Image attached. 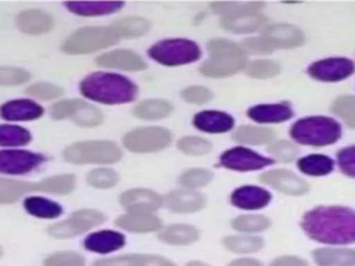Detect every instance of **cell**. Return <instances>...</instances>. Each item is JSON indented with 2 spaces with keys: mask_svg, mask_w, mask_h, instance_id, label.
<instances>
[{
  "mask_svg": "<svg viewBox=\"0 0 355 266\" xmlns=\"http://www.w3.org/2000/svg\"><path fill=\"white\" fill-rule=\"evenodd\" d=\"M111 28L118 37H137L150 29V22L141 17H122L114 21Z\"/></svg>",
  "mask_w": 355,
  "mask_h": 266,
  "instance_id": "obj_32",
  "label": "cell"
},
{
  "mask_svg": "<svg viewBox=\"0 0 355 266\" xmlns=\"http://www.w3.org/2000/svg\"><path fill=\"white\" fill-rule=\"evenodd\" d=\"M308 237L322 244L355 242V211L344 206H318L308 211L301 220Z\"/></svg>",
  "mask_w": 355,
  "mask_h": 266,
  "instance_id": "obj_1",
  "label": "cell"
},
{
  "mask_svg": "<svg viewBox=\"0 0 355 266\" xmlns=\"http://www.w3.org/2000/svg\"><path fill=\"white\" fill-rule=\"evenodd\" d=\"M270 50L295 48L302 46L305 36L302 30L290 24H272L261 35Z\"/></svg>",
  "mask_w": 355,
  "mask_h": 266,
  "instance_id": "obj_13",
  "label": "cell"
},
{
  "mask_svg": "<svg viewBox=\"0 0 355 266\" xmlns=\"http://www.w3.org/2000/svg\"><path fill=\"white\" fill-rule=\"evenodd\" d=\"M261 180L277 191L290 195H302L309 190V186L304 179L286 169L268 170L261 175Z\"/></svg>",
  "mask_w": 355,
  "mask_h": 266,
  "instance_id": "obj_14",
  "label": "cell"
},
{
  "mask_svg": "<svg viewBox=\"0 0 355 266\" xmlns=\"http://www.w3.org/2000/svg\"><path fill=\"white\" fill-rule=\"evenodd\" d=\"M75 188V176L65 173L57 175L44 179L40 183H36V190L51 193V194H68Z\"/></svg>",
  "mask_w": 355,
  "mask_h": 266,
  "instance_id": "obj_39",
  "label": "cell"
},
{
  "mask_svg": "<svg viewBox=\"0 0 355 266\" xmlns=\"http://www.w3.org/2000/svg\"><path fill=\"white\" fill-rule=\"evenodd\" d=\"M245 72L258 79H268L280 72V65L272 60H257L245 66Z\"/></svg>",
  "mask_w": 355,
  "mask_h": 266,
  "instance_id": "obj_46",
  "label": "cell"
},
{
  "mask_svg": "<svg viewBox=\"0 0 355 266\" xmlns=\"http://www.w3.org/2000/svg\"><path fill=\"white\" fill-rule=\"evenodd\" d=\"M43 266H85V259L76 252H57L44 259Z\"/></svg>",
  "mask_w": 355,
  "mask_h": 266,
  "instance_id": "obj_50",
  "label": "cell"
},
{
  "mask_svg": "<svg viewBox=\"0 0 355 266\" xmlns=\"http://www.w3.org/2000/svg\"><path fill=\"white\" fill-rule=\"evenodd\" d=\"M244 47H247L251 51H259V53H269V51H272L262 36L247 39L244 42Z\"/></svg>",
  "mask_w": 355,
  "mask_h": 266,
  "instance_id": "obj_55",
  "label": "cell"
},
{
  "mask_svg": "<svg viewBox=\"0 0 355 266\" xmlns=\"http://www.w3.org/2000/svg\"><path fill=\"white\" fill-rule=\"evenodd\" d=\"M172 104L166 100H144L133 108V114L140 119L157 121L168 116L172 112Z\"/></svg>",
  "mask_w": 355,
  "mask_h": 266,
  "instance_id": "obj_31",
  "label": "cell"
},
{
  "mask_svg": "<svg viewBox=\"0 0 355 266\" xmlns=\"http://www.w3.org/2000/svg\"><path fill=\"white\" fill-rule=\"evenodd\" d=\"M193 125L205 133H225L233 127L234 119L222 111H201L194 115Z\"/></svg>",
  "mask_w": 355,
  "mask_h": 266,
  "instance_id": "obj_21",
  "label": "cell"
},
{
  "mask_svg": "<svg viewBox=\"0 0 355 266\" xmlns=\"http://www.w3.org/2000/svg\"><path fill=\"white\" fill-rule=\"evenodd\" d=\"M121 205L129 212H153L159 208L162 198L146 188L128 190L121 195Z\"/></svg>",
  "mask_w": 355,
  "mask_h": 266,
  "instance_id": "obj_17",
  "label": "cell"
},
{
  "mask_svg": "<svg viewBox=\"0 0 355 266\" xmlns=\"http://www.w3.org/2000/svg\"><path fill=\"white\" fill-rule=\"evenodd\" d=\"M211 180H212V173L208 169H202V168L187 169L179 177V183L189 190L207 186Z\"/></svg>",
  "mask_w": 355,
  "mask_h": 266,
  "instance_id": "obj_44",
  "label": "cell"
},
{
  "mask_svg": "<svg viewBox=\"0 0 355 266\" xmlns=\"http://www.w3.org/2000/svg\"><path fill=\"white\" fill-rule=\"evenodd\" d=\"M247 66V55H211L201 66L200 72L209 78H223Z\"/></svg>",
  "mask_w": 355,
  "mask_h": 266,
  "instance_id": "obj_15",
  "label": "cell"
},
{
  "mask_svg": "<svg viewBox=\"0 0 355 266\" xmlns=\"http://www.w3.org/2000/svg\"><path fill=\"white\" fill-rule=\"evenodd\" d=\"M31 141V133L17 125H0V145L19 147Z\"/></svg>",
  "mask_w": 355,
  "mask_h": 266,
  "instance_id": "obj_40",
  "label": "cell"
},
{
  "mask_svg": "<svg viewBox=\"0 0 355 266\" xmlns=\"http://www.w3.org/2000/svg\"><path fill=\"white\" fill-rule=\"evenodd\" d=\"M33 190H36V183L0 177V204L14 202L25 193H29Z\"/></svg>",
  "mask_w": 355,
  "mask_h": 266,
  "instance_id": "obj_36",
  "label": "cell"
},
{
  "mask_svg": "<svg viewBox=\"0 0 355 266\" xmlns=\"http://www.w3.org/2000/svg\"><path fill=\"white\" fill-rule=\"evenodd\" d=\"M44 158L40 154L24 150L0 151V173L24 175L36 169Z\"/></svg>",
  "mask_w": 355,
  "mask_h": 266,
  "instance_id": "obj_12",
  "label": "cell"
},
{
  "mask_svg": "<svg viewBox=\"0 0 355 266\" xmlns=\"http://www.w3.org/2000/svg\"><path fill=\"white\" fill-rule=\"evenodd\" d=\"M24 208L28 213L43 218V219H55L62 213L61 205L54 201H50L43 197H28L24 201Z\"/></svg>",
  "mask_w": 355,
  "mask_h": 266,
  "instance_id": "obj_34",
  "label": "cell"
},
{
  "mask_svg": "<svg viewBox=\"0 0 355 266\" xmlns=\"http://www.w3.org/2000/svg\"><path fill=\"white\" fill-rule=\"evenodd\" d=\"M43 115V108L32 100H11L0 107V116L6 121H32Z\"/></svg>",
  "mask_w": 355,
  "mask_h": 266,
  "instance_id": "obj_20",
  "label": "cell"
},
{
  "mask_svg": "<svg viewBox=\"0 0 355 266\" xmlns=\"http://www.w3.org/2000/svg\"><path fill=\"white\" fill-rule=\"evenodd\" d=\"M200 231L190 224H172L159 233V238L172 245H186L198 240Z\"/></svg>",
  "mask_w": 355,
  "mask_h": 266,
  "instance_id": "obj_29",
  "label": "cell"
},
{
  "mask_svg": "<svg viewBox=\"0 0 355 266\" xmlns=\"http://www.w3.org/2000/svg\"><path fill=\"white\" fill-rule=\"evenodd\" d=\"M0 254H1V251H0Z\"/></svg>",
  "mask_w": 355,
  "mask_h": 266,
  "instance_id": "obj_59",
  "label": "cell"
},
{
  "mask_svg": "<svg viewBox=\"0 0 355 266\" xmlns=\"http://www.w3.org/2000/svg\"><path fill=\"white\" fill-rule=\"evenodd\" d=\"M229 266H262V263L254 258H239L232 260Z\"/></svg>",
  "mask_w": 355,
  "mask_h": 266,
  "instance_id": "obj_56",
  "label": "cell"
},
{
  "mask_svg": "<svg viewBox=\"0 0 355 266\" xmlns=\"http://www.w3.org/2000/svg\"><path fill=\"white\" fill-rule=\"evenodd\" d=\"M219 163L226 169L248 172L258 170L268 165H272L273 159L262 157L258 152L245 147H233L220 155Z\"/></svg>",
  "mask_w": 355,
  "mask_h": 266,
  "instance_id": "obj_10",
  "label": "cell"
},
{
  "mask_svg": "<svg viewBox=\"0 0 355 266\" xmlns=\"http://www.w3.org/2000/svg\"><path fill=\"white\" fill-rule=\"evenodd\" d=\"M298 169L309 176H324L333 172L334 162L327 155L322 154H311L306 155L297 162Z\"/></svg>",
  "mask_w": 355,
  "mask_h": 266,
  "instance_id": "obj_33",
  "label": "cell"
},
{
  "mask_svg": "<svg viewBox=\"0 0 355 266\" xmlns=\"http://www.w3.org/2000/svg\"><path fill=\"white\" fill-rule=\"evenodd\" d=\"M118 35L111 26H86L75 30L62 44V50L68 54H87L118 42Z\"/></svg>",
  "mask_w": 355,
  "mask_h": 266,
  "instance_id": "obj_5",
  "label": "cell"
},
{
  "mask_svg": "<svg viewBox=\"0 0 355 266\" xmlns=\"http://www.w3.org/2000/svg\"><path fill=\"white\" fill-rule=\"evenodd\" d=\"M331 111L340 116L349 127L355 129V97L340 96L331 104Z\"/></svg>",
  "mask_w": 355,
  "mask_h": 266,
  "instance_id": "obj_42",
  "label": "cell"
},
{
  "mask_svg": "<svg viewBox=\"0 0 355 266\" xmlns=\"http://www.w3.org/2000/svg\"><path fill=\"white\" fill-rule=\"evenodd\" d=\"M157 266H175L172 262H169L168 259H165V258H161V260L158 262V265Z\"/></svg>",
  "mask_w": 355,
  "mask_h": 266,
  "instance_id": "obj_58",
  "label": "cell"
},
{
  "mask_svg": "<svg viewBox=\"0 0 355 266\" xmlns=\"http://www.w3.org/2000/svg\"><path fill=\"white\" fill-rule=\"evenodd\" d=\"M186 266H209V265H207V263H204L201 260H190Z\"/></svg>",
  "mask_w": 355,
  "mask_h": 266,
  "instance_id": "obj_57",
  "label": "cell"
},
{
  "mask_svg": "<svg viewBox=\"0 0 355 266\" xmlns=\"http://www.w3.org/2000/svg\"><path fill=\"white\" fill-rule=\"evenodd\" d=\"M312 256L318 266H355V248H318Z\"/></svg>",
  "mask_w": 355,
  "mask_h": 266,
  "instance_id": "obj_25",
  "label": "cell"
},
{
  "mask_svg": "<svg viewBox=\"0 0 355 266\" xmlns=\"http://www.w3.org/2000/svg\"><path fill=\"white\" fill-rule=\"evenodd\" d=\"M269 266H308V262L304 260L302 258L293 256V255H284L275 258Z\"/></svg>",
  "mask_w": 355,
  "mask_h": 266,
  "instance_id": "obj_54",
  "label": "cell"
},
{
  "mask_svg": "<svg viewBox=\"0 0 355 266\" xmlns=\"http://www.w3.org/2000/svg\"><path fill=\"white\" fill-rule=\"evenodd\" d=\"M18 28L28 35H43L53 26V18L42 10L22 11L17 18Z\"/></svg>",
  "mask_w": 355,
  "mask_h": 266,
  "instance_id": "obj_26",
  "label": "cell"
},
{
  "mask_svg": "<svg viewBox=\"0 0 355 266\" xmlns=\"http://www.w3.org/2000/svg\"><path fill=\"white\" fill-rule=\"evenodd\" d=\"M80 93L103 104H125L136 98L137 86L128 78L108 72L87 75L79 85Z\"/></svg>",
  "mask_w": 355,
  "mask_h": 266,
  "instance_id": "obj_2",
  "label": "cell"
},
{
  "mask_svg": "<svg viewBox=\"0 0 355 266\" xmlns=\"http://www.w3.org/2000/svg\"><path fill=\"white\" fill-rule=\"evenodd\" d=\"M250 119L259 123H282L293 116V109L286 103L259 104L247 111Z\"/></svg>",
  "mask_w": 355,
  "mask_h": 266,
  "instance_id": "obj_22",
  "label": "cell"
},
{
  "mask_svg": "<svg viewBox=\"0 0 355 266\" xmlns=\"http://www.w3.org/2000/svg\"><path fill=\"white\" fill-rule=\"evenodd\" d=\"M65 7L78 15L96 17V15H108L123 7L121 1H71L65 3Z\"/></svg>",
  "mask_w": 355,
  "mask_h": 266,
  "instance_id": "obj_27",
  "label": "cell"
},
{
  "mask_svg": "<svg viewBox=\"0 0 355 266\" xmlns=\"http://www.w3.org/2000/svg\"><path fill=\"white\" fill-rule=\"evenodd\" d=\"M118 180V173L110 168H97L87 173V183L96 188H110L115 186Z\"/></svg>",
  "mask_w": 355,
  "mask_h": 266,
  "instance_id": "obj_45",
  "label": "cell"
},
{
  "mask_svg": "<svg viewBox=\"0 0 355 266\" xmlns=\"http://www.w3.org/2000/svg\"><path fill=\"white\" fill-rule=\"evenodd\" d=\"M116 224L128 231L147 233L161 227V220L151 212H128L116 219Z\"/></svg>",
  "mask_w": 355,
  "mask_h": 266,
  "instance_id": "obj_23",
  "label": "cell"
},
{
  "mask_svg": "<svg viewBox=\"0 0 355 266\" xmlns=\"http://www.w3.org/2000/svg\"><path fill=\"white\" fill-rule=\"evenodd\" d=\"M268 151L282 162H290L298 155L297 145L286 140H277L270 143L268 145Z\"/></svg>",
  "mask_w": 355,
  "mask_h": 266,
  "instance_id": "obj_48",
  "label": "cell"
},
{
  "mask_svg": "<svg viewBox=\"0 0 355 266\" xmlns=\"http://www.w3.org/2000/svg\"><path fill=\"white\" fill-rule=\"evenodd\" d=\"M208 51L211 53V55H245L244 47L227 39L209 40Z\"/></svg>",
  "mask_w": 355,
  "mask_h": 266,
  "instance_id": "obj_47",
  "label": "cell"
},
{
  "mask_svg": "<svg viewBox=\"0 0 355 266\" xmlns=\"http://www.w3.org/2000/svg\"><path fill=\"white\" fill-rule=\"evenodd\" d=\"M273 137L272 129L252 125H243L233 133V139L241 144H265L270 143Z\"/></svg>",
  "mask_w": 355,
  "mask_h": 266,
  "instance_id": "obj_35",
  "label": "cell"
},
{
  "mask_svg": "<svg viewBox=\"0 0 355 266\" xmlns=\"http://www.w3.org/2000/svg\"><path fill=\"white\" fill-rule=\"evenodd\" d=\"M105 220V216L94 209H80L62 222L51 224L47 231L55 238H69L79 236Z\"/></svg>",
  "mask_w": 355,
  "mask_h": 266,
  "instance_id": "obj_9",
  "label": "cell"
},
{
  "mask_svg": "<svg viewBox=\"0 0 355 266\" xmlns=\"http://www.w3.org/2000/svg\"><path fill=\"white\" fill-rule=\"evenodd\" d=\"M172 134L161 126H146L129 132L123 137V145L133 152H153L169 145Z\"/></svg>",
  "mask_w": 355,
  "mask_h": 266,
  "instance_id": "obj_7",
  "label": "cell"
},
{
  "mask_svg": "<svg viewBox=\"0 0 355 266\" xmlns=\"http://www.w3.org/2000/svg\"><path fill=\"white\" fill-rule=\"evenodd\" d=\"M290 136L300 144L324 147L341 137V126L329 116H306L291 126Z\"/></svg>",
  "mask_w": 355,
  "mask_h": 266,
  "instance_id": "obj_3",
  "label": "cell"
},
{
  "mask_svg": "<svg viewBox=\"0 0 355 266\" xmlns=\"http://www.w3.org/2000/svg\"><path fill=\"white\" fill-rule=\"evenodd\" d=\"M178 148L187 155H205L212 150V145L208 140L197 136H186L178 140Z\"/></svg>",
  "mask_w": 355,
  "mask_h": 266,
  "instance_id": "obj_43",
  "label": "cell"
},
{
  "mask_svg": "<svg viewBox=\"0 0 355 266\" xmlns=\"http://www.w3.org/2000/svg\"><path fill=\"white\" fill-rule=\"evenodd\" d=\"M270 224L269 219L262 215H240L233 219L232 226L237 231L244 233H257L268 229Z\"/></svg>",
  "mask_w": 355,
  "mask_h": 266,
  "instance_id": "obj_41",
  "label": "cell"
},
{
  "mask_svg": "<svg viewBox=\"0 0 355 266\" xmlns=\"http://www.w3.org/2000/svg\"><path fill=\"white\" fill-rule=\"evenodd\" d=\"M119 147L110 140H89L75 143L64 150L65 161L71 163H114L121 159Z\"/></svg>",
  "mask_w": 355,
  "mask_h": 266,
  "instance_id": "obj_4",
  "label": "cell"
},
{
  "mask_svg": "<svg viewBox=\"0 0 355 266\" xmlns=\"http://www.w3.org/2000/svg\"><path fill=\"white\" fill-rule=\"evenodd\" d=\"M205 204L204 197L194 190H175L165 195L164 205L175 213H191L200 211Z\"/></svg>",
  "mask_w": 355,
  "mask_h": 266,
  "instance_id": "obj_16",
  "label": "cell"
},
{
  "mask_svg": "<svg viewBox=\"0 0 355 266\" xmlns=\"http://www.w3.org/2000/svg\"><path fill=\"white\" fill-rule=\"evenodd\" d=\"M223 245L232 252L251 254L263 247V240L257 236H227L223 238Z\"/></svg>",
  "mask_w": 355,
  "mask_h": 266,
  "instance_id": "obj_38",
  "label": "cell"
},
{
  "mask_svg": "<svg viewBox=\"0 0 355 266\" xmlns=\"http://www.w3.org/2000/svg\"><path fill=\"white\" fill-rule=\"evenodd\" d=\"M270 200V193L257 186L239 187L230 195V202L240 209H261L266 206Z\"/></svg>",
  "mask_w": 355,
  "mask_h": 266,
  "instance_id": "obj_19",
  "label": "cell"
},
{
  "mask_svg": "<svg viewBox=\"0 0 355 266\" xmlns=\"http://www.w3.org/2000/svg\"><path fill=\"white\" fill-rule=\"evenodd\" d=\"M125 244V237L121 233L112 230H101L92 233L86 237L83 245L86 249L98 252V254H108L122 248Z\"/></svg>",
  "mask_w": 355,
  "mask_h": 266,
  "instance_id": "obj_24",
  "label": "cell"
},
{
  "mask_svg": "<svg viewBox=\"0 0 355 266\" xmlns=\"http://www.w3.org/2000/svg\"><path fill=\"white\" fill-rule=\"evenodd\" d=\"M50 114L54 119H72L76 125L83 127H94L103 122V114L98 108L82 100H61L57 101Z\"/></svg>",
  "mask_w": 355,
  "mask_h": 266,
  "instance_id": "obj_8",
  "label": "cell"
},
{
  "mask_svg": "<svg viewBox=\"0 0 355 266\" xmlns=\"http://www.w3.org/2000/svg\"><path fill=\"white\" fill-rule=\"evenodd\" d=\"M97 64L105 68H115L122 71H141L147 65L144 60L132 50H112L98 55Z\"/></svg>",
  "mask_w": 355,
  "mask_h": 266,
  "instance_id": "obj_18",
  "label": "cell"
},
{
  "mask_svg": "<svg viewBox=\"0 0 355 266\" xmlns=\"http://www.w3.org/2000/svg\"><path fill=\"white\" fill-rule=\"evenodd\" d=\"M148 55L162 65L176 66L197 61L201 57V50L189 39H165L157 42L148 50Z\"/></svg>",
  "mask_w": 355,
  "mask_h": 266,
  "instance_id": "obj_6",
  "label": "cell"
},
{
  "mask_svg": "<svg viewBox=\"0 0 355 266\" xmlns=\"http://www.w3.org/2000/svg\"><path fill=\"white\" fill-rule=\"evenodd\" d=\"M182 97L187 103L200 105L208 103L212 98V93L204 86H190L182 91Z\"/></svg>",
  "mask_w": 355,
  "mask_h": 266,
  "instance_id": "obj_53",
  "label": "cell"
},
{
  "mask_svg": "<svg viewBox=\"0 0 355 266\" xmlns=\"http://www.w3.org/2000/svg\"><path fill=\"white\" fill-rule=\"evenodd\" d=\"M263 3L258 1H218L211 3V8L215 14L222 15V18H234L248 14H259Z\"/></svg>",
  "mask_w": 355,
  "mask_h": 266,
  "instance_id": "obj_28",
  "label": "cell"
},
{
  "mask_svg": "<svg viewBox=\"0 0 355 266\" xmlns=\"http://www.w3.org/2000/svg\"><path fill=\"white\" fill-rule=\"evenodd\" d=\"M337 162L341 172L347 176L355 177V145L341 148L337 152Z\"/></svg>",
  "mask_w": 355,
  "mask_h": 266,
  "instance_id": "obj_52",
  "label": "cell"
},
{
  "mask_svg": "<svg viewBox=\"0 0 355 266\" xmlns=\"http://www.w3.org/2000/svg\"><path fill=\"white\" fill-rule=\"evenodd\" d=\"M29 80V72L14 66H0V86H17Z\"/></svg>",
  "mask_w": 355,
  "mask_h": 266,
  "instance_id": "obj_51",
  "label": "cell"
},
{
  "mask_svg": "<svg viewBox=\"0 0 355 266\" xmlns=\"http://www.w3.org/2000/svg\"><path fill=\"white\" fill-rule=\"evenodd\" d=\"M161 256L155 255H122L98 259L93 266H157Z\"/></svg>",
  "mask_w": 355,
  "mask_h": 266,
  "instance_id": "obj_37",
  "label": "cell"
},
{
  "mask_svg": "<svg viewBox=\"0 0 355 266\" xmlns=\"http://www.w3.org/2000/svg\"><path fill=\"white\" fill-rule=\"evenodd\" d=\"M25 93L29 94V96H33L36 98H40V100H53V98H57L62 94V89L57 85H53V83L37 82V83L31 85L25 90Z\"/></svg>",
  "mask_w": 355,
  "mask_h": 266,
  "instance_id": "obj_49",
  "label": "cell"
},
{
  "mask_svg": "<svg viewBox=\"0 0 355 266\" xmlns=\"http://www.w3.org/2000/svg\"><path fill=\"white\" fill-rule=\"evenodd\" d=\"M265 24H266V18L261 12L234 17V18H222V21H220V25L225 29L236 32V33L255 32Z\"/></svg>",
  "mask_w": 355,
  "mask_h": 266,
  "instance_id": "obj_30",
  "label": "cell"
},
{
  "mask_svg": "<svg viewBox=\"0 0 355 266\" xmlns=\"http://www.w3.org/2000/svg\"><path fill=\"white\" fill-rule=\"evenodd\" d=\"M355 72V64L348 58H324L309 65L308 73L315 80L340 82Z\"/></svg>",
  "mask_w": 355,
  "mask_h": 266,
  "instance_id": "obj_11",
  "label": "cell"
}]
</instances>
